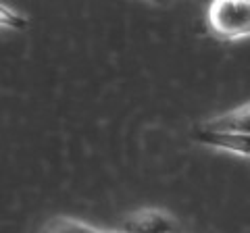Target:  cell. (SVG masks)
<instances>
[{
  "instance_id": "7",
  "label": "cell",
  "mask_w": 250,
  "mask_h": 233,
  "mask_svg": "<svg viewBox=\"0 0 250 233\" xmlns=\"http://www.w3.org/2000/svg\"><path fill=\"white\" fill-rule=\"evenodd\" d=\"M96 233H104V231H96Z\"/></svg>"
},
{
  "instance_id": "1",
  "label": "cell",
  "mask_w": 250,
  "mask_h": 233,
  "mask_svg": "<svg viewBox=\"0 0 250 233\" xmlns=\"http://www.w3.org/2000/svg\"><path fill=\"white\" fill-rule=\"evenodd\" d=\"M208 29L228 42L250 38V2H213L207 11Z\"/></svg>"
},
{
  "instance_id": "5",
  "label": "cell",
  "mask_w": 250,
  "mask_h": 233,
  "mask_svg": "<svg viewBox=\"0 0 250 233\" xmlns=\"http://www.w3.org/2000/svg\"><path fill=\"white\" fill-rule=\"evenodd\" d=\"M27 25V17L21 15L19 11L11 9V6L0 4V27H9V29H23Z\"/></svg>"
},
{
  "instance_id": "4",
  "label": "cell",
  "mask_w": 250,
  "mask_h": 233,
  "mask_svg": "<svg viewBox=\"0 0 250 233\" xmlns=\"http://www.w3.org/2000/svg\"><path fill=\"white\" fill-rule=\"evenodd\" d=\"M125 231L127 233H173L175 225L167 214L148 211V213H140L136 216H131L129 223L125 225Z\"/></svg>"
},
{
  "instance_id": "3",
  "label": "cell",
  "mask_w": 250,
  "mask_h": 233,
  "mask_svg": "<svg viewBox=\"0 0 250 233\" xmlns=\"http://www.w3.org/2000/svg\"><path fill=\"white\" fill-rule=\"evenodd\" d=\"M207 129H217V131H240V134H250V102L242 104L233 111L219 115L215 119H208L200 123Z\"/></svg>"
},
{
  "instance_id": "2",
  "label": "cell",
  "mask_w": 250,
  "mask_h": 233,
  "mask_svg": "<svg viewBox=\"0 0 250 233\" xmlns=\"http://www.w3.org/2000/svg\"><path fill=\"white\" fill-rule=\"evenodd\" d=\"M190 136L194 142H198L208 148L225 150L238 156L250 158V134H240V131H217V129H207L202 125H196Z\"/></svg>"
},
{
  "instance_id": "6",
  "label": "cell",
  "mask_w": 250,
  "mask_h": 233,
  "mask_svg": "<svg viewBox=\"0 0 250 233\" xmlns=\"http://www.w3.org/2000/svg\"><path fill=\"white\" fill-rule=\"evenodd\" d=\"M54 233H96V231L77 221H61L57 225V229H54Z\"/></svg>"
}]
</instances>
